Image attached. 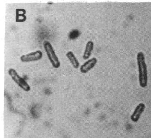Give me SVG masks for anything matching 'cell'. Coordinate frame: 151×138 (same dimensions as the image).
<instances>
[{"mask_svg": "<svg viewBox=\"0 0 151 138\" xmlns=\"http://www.w3.org/2000/svg\"><path fill=\"white\" fill-rule=\"evenodd\" d=\"M97 59L95 58H92L87 61L85 62L83 65L80 67V71L83 73H86L90 71L97 64Z\"/></svg>", "mask_w": 151, "mask_h": 138, "instance_id": "cell-5", "label": "cell"}, {"mask_svg": "<svg viewBox=\"0 0 151 138\" xmlns=\"http://www.w3.org/2000/svg\"><path fill=\"white\" fill-rule=\"evenodd\" d=\"M66 56L74 68H79L80 66V62L72 51H70L68 52L66 54Z\"/></svg>", "mask_w": 151, "mask_h": 138, "instance_id": "cell-7", "label": "cell"}, {"mask_svg": "<svg viewBox=\"0 0 151 138\" xmlns=\"http://www.w3.org/2000/svg\"><path fill=\"white\" fill-rule=\"evenodd\" d=\"M43 47L53 68L55 69L59 68L60 66V62L51 43L48 40H45L43 43Z\"/></svg>", "mask_w": 151, "mask_h": 138, "instance_id": "cell-2", "label": "cell"}, {"mask_svg": "<svg viewBox=\"0 0 151 138\" xmlns=\"http://www.w3.org/2000/svg\"><path fill=\"white\" fill-rule=\"evenodd\" d=\"M43 57V53L40 50L25 54L21 56L20 60L23 62L36 61L41 59Z\"/></svg>", "mask_w": 151, "mask_h": 138, "instance_id": "cell-4", "label": "cell"}, {"mask_svg": "<svg viewBox=\"0 0 151 138\" xmlns=\"http://www.w3.org/2000/svg\"><path fill=\"white\" fill-rule=\"evenodd\" d=\"M137 62L139 72V85L142 88L147 86L148 82V70L143 52H139L137 54Z\"/></svg>", "mask_w": 151, "mask_h": 138, "instance_id": "cell-1", "label": "cell"}, {"mask_svg": "<svg viewBox=\"0 0 151 138\" xmlns=\"http://www.w3.org/2000/svg\"><path fill=\"white\" fill-rule=\"evenodd\" d=\"M94 47V44L93 41L89 40L86 43L84 51L83 58L85 60L89 59L92 54Z\"/></svg>", "mask_w": 151, "mask_h": 138, "instance_id": "cell-6", "label": "cell"}, {"mask_svg": "<svg viewBox=\"0 0 151 138\" xmlns=\"http://www.w3.org/2000/svg\"><path fill=\"white\" fill-rule=\"evenodd\" d=\"M81 32L77 29H74L70 31L68 35V38L71 40L76 39L81 35Z\"/></svg>", "mask_w": 151, "mask_h": 138, "instance_id": "cell-9", "label": "cell"}, {"mask_svg": "<svg viewBox=\"0 0 151 138\" xmlns=\"http://www.w3.org/2000/svg\"><path fill=\"white\" fill-rule=\"evenodd\" d=\"M145 105L144 104L141 103L136 108V111L134 113V120L135 121H137L139 120L142 113L144 110Z\"/></svg>", "mask_w": 151, "mask_h": 138, "instance_id": "cell-8", "label": "cell"}, {"mask_svg": "<svg viewBox=\"0 0 151 138\" xmlns=\"http://www.w3.org/2000/svg\"><path fill=\"white\" fill-rule=\"evenodd\" d=\"M26 11L24 9H16V15H25Z\"/></svg>", "mask_w": 151, "mask_h": 138, "instance_id": "cell-11", "label": "cell"}, {"mask_svg": "<svg viewBox=\"0 0 151 138\" xmlns=\"http://www.w3.org/2000/svg\"><path fill=\"white\" fill-rule=\"evenodd\" d=\"M53 4V3H52V2H50V3L48 2V3L47 4H49V5H51V4Z\"/></svg>", "mask_w": 151, "mask_h": 138, "instance_id": "cell-12", "label": "cell"}, {"mask_svg": "<svg viewBox=\"0 0 151 138\" xmlns=\"http://www.w3.org/2000/svg\"><path fill=\"white\" fill-rule=\"evenodd\" d=\"M8 73L12 77V80L20 86L22 89L26 91H29L30 90V86L26 82L24 79L22 77H20L18 75L15 69L11 68L8 71Z\"/></svg>", "mask_w": 151, "mask_h": 138, "instance_id": "cell-3", "label": "cell"}, {"mask_svg": "<svg viewBox=\"0 0 151 138\" xmlns=\"http://www.w3.org/2000/svg\"><path fill=\"white\" fill-rule=\"evenodd\" d=\"M26 19L25 15H16V22H25Z\"/></svg>", "mask_w": 151, "mask_h": 138, "instance_id": "cell-10", "label": "cell"}]
</instances>
